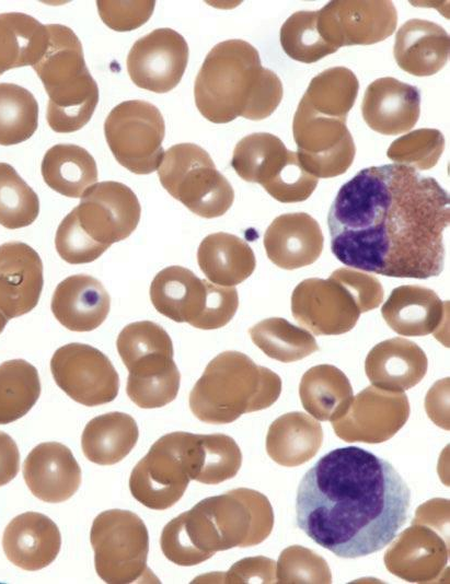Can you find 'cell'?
I'll use <instances>...</instances> for the list:
<instances>
[{"label":"cell","mask_w":450,"mask_h":584,"mask_svg":"<svg viewBox=\"0 0 450 584\" xmlns=\"http://www.w3.org/2000/svg\"><path fill=\"white\" fill-rule=\"evenodd\" d=\"M450 197L439 183L402 164L360 170L327 214L333 255L361 271L428 279L445 265Z\"/></svg>","instance_id":"cell-1"},{"label":"cell","mask_w":450,"mask_h":584,"mask_svg":"<svg viewBox=\"0 0 450 584\" xmlns=\"http://www.w3.org/2000/svg\"><path fill=\"white\" fill-rule=\"evenodd\" d=\"M411 490L385 459L357 446L323 455L301 479L297 526L345 559L383 549L407 519Z\"/></svg>","instance_id":"cell-2"},{"label":"cell","mask_w":450,"mask_h":584,"mask_svg":"<svg viewBox=\"0 0 450 584\" xmlns=\"http://www.w3.org/2000/svg\"><path fill=\"white\" fill-rule=\"evenodd\" d=\"M273 526L268 499L256 490L238 488L206 498L171 519L160 545L171 562L191 567L217 551L256 546L270 535Z\"/></svg>","instance_id":"cell-3"},{"label":"cell","mask_w":450,"mask_h":584,"mask_svg":"<svg viewBox=\"0 0 450 584\" xmlns=\"http://www.w3.org/2000/svg\"><path fill=\"white\" fill-rule=\"evenodd\" d=\"M199 113L215 124L241 116L269 117L282 98L278 75L264 68L257 49L242 39L218 43L207 54L194 85Z\"/></svg>","instance_id":"cell-4"},{"label":"cell","mask_w":450,"mask_h":584,"mask_svg":"<svg viewBox=\"0 0 450 584\" xmlns=\"http://www.w3.org/2000/svg\"><path fill=\"white\" fill-rule=\"evenodd\" d=\"M140 214L139 200L128 186L114 180L97 183L84 191L80 203L60 222L56 250L68 264L94 261L135 231Z\"/></svg>","instance_id":"cell-5"},{"label":"cell","mask_w":450,"mask_h":584,"mask_svg":"<svg viewBox=\"0 0 450 584\" xmlns=\"http://www.w3.org/2000/svg\"><path fill=\"white\" fill-rule=\"evenodd\" d=\"M281 379L239 351L215 357L189 393L193 414L203 422L231 423L243 413L270 407L281 393Z\"/></svg>","instance_id":"cell-6"},{"label":"cell","mask_w":450,"mask_h":584,"mask_svg":"<svg viewBox=\"0 0 450 584\" xmlns=\"http://www.w3.org/2000/svg\"><path fill=\"white\" fill-rule=\"evenodd\" d=\"M46 28L45 49L32 67L49 97V127L59 133L74 132L91 119L99 103V87L73 31L61 24H48Z\"/></svg>","instance_id":"cell-7"},{"label":"cell","mask_w":450,"mask_h":584,"mask_svg":"<svg viewBox=\"0 0 450 584\" xmlns=\"http://www.w3.org/2000/svg\"><path fill=\"white\" fill-rule=\"evenodd\" d=\"M116 347L129 372L126 393L132 402L151 409L175 399L181 374L173 360L172 340L160 325L130 323L119 332Z\"/></svg>","instance_id":"cell-8"},{"label":"cell","mask_w":450,"mask_h":584,"mask_svg":"<svg viewBox=\"0 0 450 584\" xmlns=\"http://www.w3.org/2000/svg\"><path fill=\"white\" fill-rule=\"evenodd\" d=\"M150 300L163 316L206 330L226 326L239 306L234 287L199 279L181 266L166 267L155 275L150 284Z\"/></svg>","instance_id":"cell-9"},{"label":"cell","mask_w":450,"mask_h":584,"mask_svg":"<svg viewBox=\"0 0 450 584\" xmlns=\"http://www.w3.org/2000/svg\"><path fill=\"white\" fill-rule=\"evenodd\" d=\"M158 175L173 198L201 218L221 217L233 203L231 184L195 143H177L164 151Z\"/></svg>","instance_id":"cell-10"},{"label":"cell","mask_w":450,"mask_h":584,"mask_svg":"<svg viewBox=\"0 0 450 584\" xmlns=\"http://www.w3.org/2000/svg\"><path fill=\"white\" fill-rule=\"evenodd\" d=\"M231 166L243 180L262 185L284 203L307 200L319 182L302 167L296 152L268 132L242 138L233 150Z\"/></svg>","instance_id":"cell-11"},{"label":"cell","mask_w":450,"mask_h":584,"mask_svg":"<svg viewBox=\"0 0 450 584\" xmlns=\"http://www.w3.org/2000/svg\"><path fill=\"white\" fill-rule=\"evenodd\" d=\"M90 540L95 571L105 583L128 584L155 579L147 567L148 529L135 513L126 510L100 513L92 523Z\"/></svg>","instance_id":"cell-12"},{"label":"cell","mask_w":450,"mask_h":584,"mask_svg":"<svg viewBox=\"0 0 450 584\" xmlns=\"http://www.w3.org/2000/svg\"><path fill=\"white\" fill-rule=\"evenodd\" d=\"M165 124L162 114L149 102L119 103L104 122V135L116 161L138 175L157 171L162 162Z\"/></svg>","instance_id":"cell-13"},{"label":"cell","mask_w":450,"mask_h":584,"mask_svg":"<svg viewBox=\"0 0 450 584\" xmlns=\"http://www.w3.org/2000/svg\"><path fill=\"white\" fill-rule=\"evenodd\" d=\"M346 119L321 114L300 100L292 133L299 162L312 176L335 177L351 165L356 147Z\"/></svg>","instance_id":"cell-14"},{"label":"cell","mask_w":450,"mask_h":584,"mask_svg":"<svg viewBox=\"0 0 450 584\" xmlns=\"http://www.w3.org/2000/svg\"><path fill=\"white\" fill-rule=\"evenodd\" d=\"M186 432L161 436L134 467L129 478L131 495L151 510L173 506L191 481L185 458Z\"/></svg>","instance_id":"cell-15"},{"label":"cell","mask_w":450,"mask_h":584,"mask_svg":"<svg viewBox=\"0 0 450 584\" xmlns=\"http://www.w3.org/2000/svg\"><path fill=\"white\" fill-rule=\"evenodd\" d=\"M50 371L59 388L83 406L104 405L117 397V371L102 351L89 344L73 342L58 348Z\"/></svg>","instance_id":"cell-16"},{"label":"cell","mask_w":450,"mask_h":584,"mask_svg":"<svg viewBox=\"0 0 450 584\" xmlns=\"http://www.w3.org/2000/svg\"><path fill=\"white\" fill-rule=\"evenodd\" d=\"M396 24V9L386 0H335L318 10L320 34L335 49L382 42Z\"/></svg>","instance_id":"cell-17"},{"label":"cell","mask_w":450,"mask_h":584,"mask_svg":"<svg viewBox=\"0 0 450 584\" xmlns=\"http://www.w3.org/2000/svg\"><path fill=\"white\" fill-rule=\"evenodd\" d=\"M408 417L409 402L404 393L372 385L353 397L346 412L332 421V427L345 442L376 444L390 440Z\"/></svg>","instance_id":"cell-18"},{"label":"cell","mask_w":450,"mask_h":584,"mask_svg":"<svg viewBox=\"0 0 450 584\" xmlns=\"http://www.w3.org/2000/svg\"><path fill=\"white\" fill-rule=\"evenodd\" d=\"M295 319L315 335H342L351 330L360 309L354 295L338 281L309 278L291 294Z\"/></svg>","instance_id":"cell-19"},{"label":"cell","mask_w":450,"mask_h":584,"mask_svg":"<svg viewBox=\"0 0 450 584\" xmlns=\"http://www.w3.org/2000/svg\"><path fill=\"white\" fill-rule=\"evenodd\" d=\"M188 62V45L172 28H157L135 42L127 56L131 81L147 91L165 93L181 81Z\"/></svg>","instance_id":"cell-20"},{"label":"cell","mask_w":450,"mask_h":584,"mask_svg":"<svg viewBox=\"0 0 450 584\" xmlns=\"http://www.w3.org/2000/svg\"><path fill=\"white\" fill-rule=\"evenodd\" d=\"M412 524L386 550L385 567L392 574L407 582H432L447 565L449 539L427 525Z\"/></svg>","instance_id":"cell-21"},{"label":"cell","mask_w":450,"mask_h":584,"mask_svg":"<svg viewBox=\"0 0 450 584\" xmlns=\"http://www.w3.org/2000/svg\"><path fill=\"white\" fill-rule=\"evenodd\" d=\"M381 314L399 335L447 337L449 302L441 301L429 288L407 284L393 289L381 307Z\"/></svg>","instance_id":"cell-22"},{"label":"cell","mask_w":450,"mask_h":584,"mask_svg":"<svg viewBox=\"0 0 450 584\" xmlns=\"http://www.w3.org/2000/svg\"><path fill=\"white\" fill-rule=\"evenodd\" d=\"M43 284V262L34 248L22 242L0 245V311L8 319L32 311Z\"/></svg>","instance_id":"cell-23"},{"label":"cell","mask_w":450,"mask_h":584,"mask_svg":"<svg viewBox=\"0 0 450 584\" xmlns=\"http://www.w3.org/2000/svg\"><path fill=\"white\" fill-rule=\"evenodd\" d=\"M23 477L37 499L59 503L70 499L81 483V469L71 451L58 442L35 446L23 464Z\"/></svg>","instance_id":"cell-24"},{"label":"cell","mask_w":450,"mask_h":584,"mask_svg":"<svg viewBox=\"0 0 450 584\" xmlns=\"http://www.w3.org/2000/svg\"><path fill=\"white\" fill-rule=\"evenodd\" d=\"M361 114L366 124L379 133L406 132L419 118V90L392 77L379 78L365 91Z\"/></svg>","instance_id":"cell-25"},{"label":"cell","mask_w":450,"mask_h":584,"mask_svg":"<svg viewBox=\"0 0 450 584\" xmlns=\"http://www.w3.org/2000/svg\"><path fill=\"white\" fill-rule=\"evenodd\" d=\"M264 248L277 267L293 270L316 261L324 237L316 220L305 212L276 217L264 234Z\"/></svg>","instance_id":"cell-26"},{"label":"cell","mask_w":450,"mask_h":584,"mask_svg":"<svg viewBox=\"0 0 450 584\" xmlns=\"http://www.w3.org/2000/svg\"><path fill=\"white\" fill-rule=\"evenodd\" d=\"M61 536L57 525L46 515L25 512L5 527L3 551L14 565L37 571L49 565L59 553Z\"/></svg>","instance_id":"cell-27"},{"label":"cell","mask_w":450,"mask_h":584,"mask_svg":"<svg viewBox=\"0 0 450 584\" xmlns=\"http://www.w3.org/2000/svg\"><path fill=\"white\" fill-rule=\"evenodd\" d=\"M428 359L415 342L395 337L376 344L367 354L365 372L378 388L404 393L425 376Z\"/></svg>","instance_id":"cell-28"},{"label":"cell","mask_w":450,"mask_h":584,"mask_svg":"<svg viewBox=\"0 0 450 584\" xmlns=\"http://www.w3.org/2000/svg\"><path fill=\"white\" fill-rule=\"evenodd\" d=\"M111 297L96 278L72 275L56 287L50 308L56 319L72 331H91L107 317Z\"/></svg>","instance_id":"cell-29"},{"label":"cell","mask_w":450,"mask_h":584,"mask_svg":"<svg viewBox=\"0 0 450 584\" xmlns=\"http://www.w3.org/2000/svg\"><path fill=\"white\" fill-rule=\"evenodd\" d=\"M393 55L399 67L407 73L432 75L449 60V34L437 23L411 19L396 32Z\"/></svg>","instance_id":"cell-30"},{"label":"cell","mask_w":450,"mask_h":584,"mask_svg":"<svg viewBox=\"0 0 450 584\" xmlns=\"http://www.w3.org/2000/svg\"><path fill=\"white\" fill-rule=\"evenodd\" d=\"M322 442L321 423L304 412L292 411L273 421L267 431L265 446L275 463L296 467L313 458Z\"/></svg>","instance_id":"cell-31"},{"label":"cell","mask_w":450,"mask_h":584,"mask_svg":"<svg viewBox=\"0 0 450 584\" xmlns=\"http://www.w3.org/2000/svg\"><path fill=\"white\" fill-rule=\"evenodd\" d=\"M197 262L210 282L222 287L243 282L256 267L251 246L236 235L226 232L209 234L201 241Z\"/></svg>","instance_id":"cell-32"},{"label":"cell","mask_w":450,"mask_h":584,"mask_svg":"<svg viewBox=\"0 0 450 584\" xmlns=\"http://www.w3.org/2000/svg\"><path fill=\"white\" fill-rule=\"evenodd\" d=\"M299 397L304 410L315 420L332 422L346 412L354 394L343 371L331 364H320L302 375Z\"/></svg>","instance_id":"cell-33"},{"label":"cell","mask_w":450,"mask_h":584,"mask_svg":"<svg viewBox=\"0 0 450 584\" xmlns=\"http://www.w3.org/2000/svg\"><path fill=\"white\" fill-rule=\"evenodd\" d=\"M139 431L135 419L124 412H108L90 420L81 436L84 456L107 466L125 458L135 447Z\"/></svg>","instance_id":"cell-34"},{"label":"cell","mask_w":450,"mask_h":584,"mask_svg":"<svg viewBox=\"0 0 450 584\" xmlns=\"http://www.w3.org/2000/svg\"><path fill=\"white\" fill-rule=\"evenodd\" d=\"M41 172L48 187L70 198H81L97 182L94 157L72 143H58L48 149Z\"/></svg>","instance_id":"cell-35"},{"label":"cell","mask_w":450,"mask_h":584,"mask_svg":"<svg viewBox=\"0 0 450 584\" xmlns=\"http://www.w3.org/2000/svg\"><path fill=\"white\" fill-rule=\"evenodd\" d=\"M47 43L46 25L21 12L0 13V75L23 66H33Z\"/></svg>","instance_id":"cell-36"},{"label":"cell","mask_w":450,"mask_h":584,"mask_svg":"<svg viewBox=\"0 0 450 584\" xmlns=\"http://www.w3.org/2000/svg\"><path fill=\"white\" fill-rule=\"evenodd\" d=\"M253 343L267 357L295 362L319 350L314 337L304 328L281 317L263 319L249 329Z\"/></svg>","instance_id":"cell-37"},{"label":"cell","mask_w":450,"mask_h":584,"mask_svg":"<svg viewBox=\"0 0 450 584\" xmlns=\"http://www.w3.org/2000/svg\"><path fill=\"white\" fill-rule=\"evenodd\" d=\"M39 395L41 381L34 365L22 359L0 364V424L22 418Z\"/></svg>","instance_id":"cell-38"},{"label":"cell","mask_w":450,"mask_h":584,"mask_svg":"<svg viewBox=\"0 0 450 584\" xmlns=\"http://www.w3.org/2000/svg\"><path fill=\"white\" fill-rule=\"evenodd\" d=\"M359 82L345 67L328 68L315 75L301 101L328 116L347 118L358 95Z\"/></svg>","instance_id":"cell-39"},{"label":"cell","mask_w":450,"mask_h":584,"mask_svg":"<svg viewBox=\"0 0 450 584\" xmlns=\"http://www.w3.org/2000/svg\"><path fill=\"white\" fill-rule=\"evenodd\" d=\"M38 126V104L25 87L0 83V144L12 145L30 139Z\"/></svg>","instance_id":"cell-40"},{"label":"cell","mask_w":450,"mask_h":584,"mask_svg":"<svg viewBox=\"0 0 450 584\" xmlns=\"http://www.w3.org/2000/svg\"><path fill=\"white\" fill-rule=\"evenodd\" d=\"M195 454V480L205 484H218L233 478L242 464L239 445L222 433L196 434Z\"/></svg>","instance_id":"cell-41"},{"label":"cell","mask_w":450,"mask_h":584,"mask_svg":"<svg viewBox=\"0 0 450 584\" xmlns=\"http://www.w3.org/2000/svg\"><path fill=\"white\" fill-rule=\"evenodd\" d=\"M39 213L36 192L15 168L0 162V224L16 230L32 224Z\"/></svg>","instance_id":"cell-42"},{"label":"cell","mask_w":450,"mask_h":584,"mask_svg":"<svg viewBox=\"0 0 450 584\" xmlns=\"http://www.w3.org/2000/svg\"><path fill=\"white\" fill-rule=\"evenodd\" d=\"M279 35L284 51L303 63L316 62L337 50L321 36L318 11L295 12L285 21Z\"/></svg>","instance_id":"cell-43"},{"label":"cell","mask_w":450,"mask_h":584,"mask_svg":"<svg viewBox=\"0 0 450 584\" xmlns=\"http://www.w3.org/2000/svg\"><path fill=\"white\" fill-rule=\"evenodd\" d=\"M445 149V137L438 129L422 128L413 130L394 140L386 155L396 164L415 170L434 167Z\"/></svg>","instance_id":"cell-44"},{"label":"cell","mask_w":450,"mask_h":584,"mask_svg":"<svg viewBox=\"0 0 450 584\" xmlns=\"http://www.w3.org/2000/svg\"><path fill=\"white\" fill-rule=\"evenodd\" d=\"M331 582L332 574L326 561L311 549L293 545L281 551L277 562L276 583Z\"/></svg>","instance_id":"cell-45"},{"label":"cell","mask_w":450,"mask_h":584,"mask_svg":"<svg viewBox=\"0 0 450 584\" xmlns=\"http://www.w3.org/2000/svg\"><path fill=\"white\" fill-rule=\"evenodd\" d=\"M155 2L139 1H96L102 21L117 32L132 31L143 25L152 15Z\"/></svg>","instance_id":"cell-46"},{"label":"cell","mask_w":450,"mask_h":584,"mask_svg":"<svg viewBox=\"0 0 450 584\" xmlns=\"http://www.w3.org/2000/svg\"><path fill=\"white\" fill-rule=\"evenodd\" d=\"M330 277L354 295L360 313L377 308L383 301L384 292L380 281L369 273L353 268H338Z\"/></svg>","instance_id":"cell-47"},{"label":"cell","mask_w":450,"mask_h":584,"mask_svg":"<svg viewBox=\"0 0 450 584\" xmlns=\"http://www.w3.org/2000/svg\"><path fill=\"white\" fill-rule=\"evenodd\" d=\"M276 562L266 557L245 558L235 562L227 573L216 575L220 583H276Z\"/></svg>","instance_id":"cell-48"},{"label":"cell","mask_w":450,"mask_h":584,"mask_svg":"<svg viewBox=\"0 0 450 584\" xmlns=\"http://www.w3.org/2000/svg\"><path fill=\"white\" fill-rule=\"evenodd\" d=\"M426 411L437 425L449 430V377L438 381L426 396Z\"/></svg>","instance_id":"cell-49"},{"label":"cell","mask_w":450,"mask_h":584,"mask_svg":"<svg viewBox=\"0 0 450 584\" xmlns=\"http://www.w3.org/2000/svg\"><path fill=\"white\" fill-rule=\"evenodd\" d=\"M443 501L445 499H432L420 505L412 523L424 524L449 535V500L441 506Z\"/></svg>","instance_id":"cell-50"},{"label":"cell","mask_w":450,"mask_h":584,"mask_svg":"<svg viewBox=\"0 0 450 584\" xmlns=\"http://www.w3.org/2000/svg\"><path fill=\"white\" fill-rule=\"evenodd\" d=\"M20 453L13 439L0 431V487L9 483L19 472Z\"/></svg>","instance_id":"cell-51"},{"label":"cell","mask_w":450,"mask_h":584,"mask_svg":"<svg viewBox=\"0 0 450 584\" xmlns=\"http://www.w3.org/2000/svg\"><path fill=\"white\" fill-rule=\"evenodd\" d=\"M8 318L3 315V313L0 311V334L2 332V330L4 329L7 323H8Z\"/></svg>","instance_id":"cell-52"}]
</instances>
